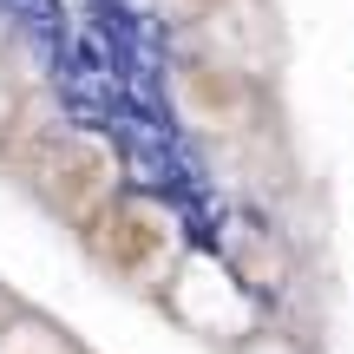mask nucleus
Here are the masks:
<instances>
[{
	"label": "nucleus",
	"instance_id": "nucleus-3",
	"mask_svg": "<svg viewBox=\"0 0 354 354\" xmlns=\"http://www.w3.org/2000/svg\"><path fill=\"white\" fill-rule=\"evenodd\" d=\"M165 86H171V112L184 118L197 138H216V145L250 138V131H263V118H269L263 86H256L250 73H236V66L197 53V46H184L171 59V79H165Z\"/></svg>",
	"mask_w": 354,
	"mask_h": 354
},
{
	"label": "nucleus",
	"instance_id": "nucleus-1",
	"mask_svg": "<svg viewBox=\"0 0 354 354\" xmlns=\"http://www.w3.org/2000/svg\"><path fill=\"white\" fill-rule=\"evenodd\" d=\"M79 236H86L92 263L112 282L145 289V295H165L177 282V269H184V223H177V210L165 197H151V190H125V197L105 216H92Z\"/></svg>",
	"mask_w": 354,
	"mask_h": 354
},
{
	"label": "nucleus",
	"instance_id": "nucleus-2",
	"mask_svg": "<svg viewBox=\"0 0 354 354\" xmlns=\"http://www.w3.org/2000/svg\"><path fill=\"white\" fill-rule=\"evenodd\" d=\"M20 177L53 216L79 230L125 197V165H118L112 138H99V131H39L20 158Z\"/></svg>",
	"mask_w": 354,
	"mask_h": 354
},
{
	"label": "nucleus",
	"instance_id": "nucleus-7",
	"mask_svg": "<svg viewBox=\"0 0 354 354\" xmlns=\"http://www.w3.org/2000/svg\"><path fill=\"white\" fill-rule=\"evenodd\" d=\"M20 118H26V92H20V79L7 73V59H0V151L20 138Z\"/></svg>",
	"mask_w": 354,
	"mask_h": 354
},
{
	"label": "nucleus",
	"instance_id": "nucleus-5",
	"mask_svg": "<svg viewBox=\"0 0 354 354\" xmlns=\"http://www.w3.org/2000/svg\"><path fill=\"white\" fill-rule=\"evenodd\" d=\"M230 276L243 282V289H289V256H282V243H269L263 223H230Z\"/></svg>",
	"mask_w": 354,
	"mask_h": 354
},
{
	"label": "nucleus",
	"instance_id": "nucleus-4",
	"mask_svg": "<svg viewBox=\"0 0 354 354\" xmlns=\"http://www.w3.org/2000/svg\"><path fill=\"white\" fill-rule=\"evenodd\" d=\"M190 46L236 66V73H250L256 86H269L282 73V59H289V26H282L276 0H223V7H210L197 20Z\"/></svg>",
	"mask_w": 354,
	"mask_h": 354
},
{
	"label": "nucleus",
	"instance_id": "nucleus-8",
	"mask_svg": "<svg viewBox=\"0 0 354 354\" xmlns=\"http://www.w3.org/2000/svg\"><path fill=\"white\" fill-rule=\"evenodd\" d=\"M158 7H165L171 20H190V26H197L203 13H210V7H223V0H158Z\"/></svg>",
	"mask_w": 354,
	"mask_h": 354
},
{
	"label": "nucleus",
	"instance_id": "nucleus-6",
	"mask_svg": "<svg viewBox=\"0 0 354 354\" xmlns=\"http://www.w3.org/2000/svg\"><path fill=\"white\" fill-rule=\"evenodd\" d=\"M0 354H79V348L46 315H7L0 322Z\"/></svg>",
	"mask_w": 354,
	"mask_h": 354
}]
</instances>
